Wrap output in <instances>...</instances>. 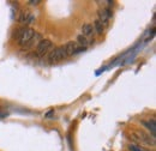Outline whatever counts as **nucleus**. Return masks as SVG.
<instances>
[{
  "label": "nucleus",
  "mask_w": 156,
  "mask_h": 151,
  "mask_svg": "<svg viewBox=\"0 0 156 151\" xmlns=\"http://www.w3.org/2000/svg\"><path fill=\"white\" fill-rule=\"evenodd\" d=\"M82 35L85 36L87 38L93 37L95 35V30H94V26L91 23H84L82 25Z\"/></svg>",
  "instance_id": "9"
},
{
  "label": "nucleus",
  "mask_w": 156,
  "mask_h": 151,
  "mask_svg": "<svg viewBox=\"0 0 156 151\" xmlns=\"http://www.w3.org/2000/svg\"><path fill=\"white\" fill-rule=\"evenodd\" d=\"M42 40V35L39 34V33H35V35L33 36V38L28 42V43H25V44H23L20 48H22V51H25V52H28V51H30V49H33L34 47H35V44H37L40 41Z\"/></svg>",
  "instance_id": "8"
},
{
  "label": "nucleus",
  "mask_w": 156,
  "mask_h": 151,
  "mask_svg": "<svg viewBox=\"0 0 156 151\" xmlns=\"http://www.w3.org/2000/svg\"><path fill=\"white\" fill-rule=\"evenodd\" d=\"M65 53H66V57H72L75 54H79V53H83L84 51H87V48H83V47H79L78 43L76 41H69L65 46Z\"/></svg>",
  "instance_id": "6"
},
{
  "label": "nucleus",
  "mask_w": 156,
  "mask_h": 151,
  "mask_svg": "<svg viewBox=\"0 0 156 151\" xmlns=\"http://www.w3.org/2000/svg\"><path fill=\"white\" fill-rule=\"evenodd\" d=\"M54 48V43L48 38H42L36 44V52L35 54L37 57H43L44 54H49L51 51Z\"/></svg>",
  "instance_id": "2"
},
{
  "label": "nucleus",
  "mask_w": 156,
  "mask_h": 151,
  "mask_svg": "<svg viewBox=\"0 0 156 151\" xmlns=\"http://www.w3.org/2000/svg\"><path fill=\"white\" fill-rule=\"evenodd\" d=\"M76 42L78 43L79 47H83V48H88L89 44H90L89 38H87L85 36H83L82 34H78L77 35V41H76Z\"/></svg>",
  "instance_id": "12"
},
{
  "label": "nucleus",
  "mask_w": 156,
  "mask_h": 151,
  "mask_svg": "<svg viewBox=\"0 0 156 151\" xmlns=\"http://www.w3.org/2000/svg\"><path fill=\"white\" fill-rule=\"evenodd\" d=\"M112 17H113V12L109 7H103V9H98V19L102 23L105 29L109 25V20Z\"/></svg>",
  "instance_id": "5"
},
{
  "label": "nucleus",
  "mask_w": 156,
  "mask_h": 151,
  "mask_svg": "<svg viewBox=\"0 0 156 151\" xmlns=\"http://www.w3.org/2000/svg\"><path fill=\"white\" fill-rule=\"evenodd\" d=\"M142 124L151 132L153 137L155 138V133H156V121L155 119H149V120H142Z\"/></svg>",
  "instance_id": "10"
},
{
  "label": "nucleus",
  "mask_w": 156,
  "mask_h": 151,
  "mask_svg": "<svg viewBox=\"0 0 156 151\" xmlns=\"http://www.w3.org/2000/svg\"><path fill=\"white\" fill-rule=\"evenodd\" d=\"M93 26H94V30H95L96 35H98V36H102V35H103V33H105V26L102 25V23H101L98 18L94 20Z\"/></svg>",
  "instance_id": "11"
},
{
  "label": "nucleus",
  "mask_w": 156,
  "mask_h": 151,
  "mask_svg": "<svg viewBox=\"0 0 156 151\" xmlns=\"http://www.w3.org/2000/svg\"><path fill=\"white\" fill-rule=\"evenodd\" d=\"M129 150L130 151H149V150H147V149H144V148H142V146H139V145H136V144H130L129 146Z\"/></svg>",
  "instance_id": "13"
},
{
  "label": "nucleus",
  "mask_w": 156,
  "mask_h": 151,
  "mask_svg": "<svg viewBox=\"0 0 156 151\" xmlns=\"http://www.w3.org/2000/svg\"><path fill=\"white\" fill-rule=\"evenodd\" d=\"M133 132L137 134V137L139 138L140 143L142 144H145V145H155V138L151 137L150 134L145 132L144 130H140V128H137V130H133Z\"/></svg>",
  "instance_id": "7"
},
{
  "label": "nucleus",
  "mask_w": 156,
  "mask_h": 151,
  "mask_svg": "<svg viewBox=\"0 0 156 151\" xmlns=\"http://www.w3.org/2000/svg\"><path fill=\"white\" fill-rule=\"evenodd\" d=\"M66 53H65V48L64 46H59V47H54L51 53L48 54V61L51 64H57L59 61L66 59Z\"/></svg>",
  "instance_id": "3"
},
{
  "label": "nucleus",
  "mask_w": 156,
  "mask_h": 151,
  "mask_svg": "<svg viewBox=\"0 0 156 151\" xmlns=\"http://www.w3.org/2000/svg\"><path fill=\"white\" fill-rule=\"evenodd\" d=\"M28 4L31 6H37L39 4H41V1L40 0H31V1H28Z\"/></svg>",
  "instance_id": "14"
},
{
  "label": "nucleus",
  "mask_w": 156,
  "mask_h": 151,
  "mask_svg": "<svg viewBox=\"0 0 156 151\" xmlns=\"http://www.w3.org/2000/svg\"><path fill=\"white\" fill-rule=\"evenodd\" d=\"M35 35V30L33 28H29V26H22V28H18L13 35V38L17 41L18 46H23L25 43H28L33 36Z\"/></svg>",
  "instance_id": "1"
},
{
  "label": "nucleus",
  "mask_w": 156,
  "mask_h": 151,
  "mask_svg": "<svg viewBox=\"0 0 156 151\" xmlns=\"http://www.w3.org/2000/svg\"><path fill=\"white\" fill-rule=\"evenodd\" d=\"M18 22H20V24H23V26H29V25H31L34 22H35V15L33 13V12H30V11H28V10H25V9H23V10H20V13H18Z\"/></svg>",
  "instance_id": "4"
}]
</instances>
